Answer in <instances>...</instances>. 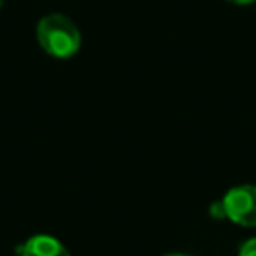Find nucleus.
I'll use <instances>...</instances> for the list:
<instances>
[{
  "instance_id": "4",
  "label": "nucleus",
  "mask_w": 256,
  "mask_h": 256,
  "mask_svg": "<svg viewBox=\"0 0 256 256\" xmlns=\"http://www.w3.org/2000/svg\"><path fill=\"white\" fill-rule=\"evenodd\" d=\"M238 256H256V238H250L246 240L242 246H240V252Z\"/></svg>"
},
{
  "instance_id": "5",
  "label": "nucleus",
  "mask_w": 256,
  "mask_h": 256,
  "mask_svg": "<svg viewBox=\"0 0 256 256\" xmlns=\"http://www.w3.org/2000/svg\"><path fill=\"white\" fill-rule=\"evenodd\" d=\"M228 2H232V4H240V6H244V4H250V2H254V0H228Z\"/></svg>"
},
{
  "instance_id": "1",
  "label": "nucleus",
  "mask_w": 256,
  "mask_h": 256,
  "mask_svg": "<svg viewBox=\"0 0 256 256\" xmlns=\"http://www.w3.org/2000/svg\"><path fill=\"white\" fill-rule=\"evenodd\" d=\"M36 38L42 50L48 56L58 58V60L72 58L80 50V44H82V36L76 24L68 16L58 14V12L46 14L44 18H40L36 26Z\"/></svg>"
},
{
  "instance_id": "2",
  "label": "nucleus",
  "mask_w": 256,
  "mask_h": 256,
  "mask_svg": "<svg viewBox=\"0 0 256 256\" xmlns=\"http://www.w3.org/2000/svg\"><path fill=\"white\" fill-rule=\"evenodd\" d=\"M212 218H228L234 224L256 228V186L242 184L224 194L210 206Z\"/></svg>"
},
{
  "instance_id": "6",
  "label": "nucleus",
  "mask_w": 256,
  "mask_h": 256,
  "mask_svg": "<svg viewBox=\"0 0 256 256\" xmlns=\"http://www.w3.org/2000/svg\"><path fill=\"white\" fill-rule=\"evenodd\" d=\"M168 256H188V254H168Z\"/></svg>"
},
{
  "instance_id": "3",
  "label": "nucleus",
  "mask_w": 256,
  "mask_h": 256,
  "mask_svg": "<svg viewBox=\"0 0 256 256\" xmlns=\"http://www.w3.org/2000/svg\"><path fill=\"white\" fill-rule=\"evenodd\" d=\"M16 254L18 256H70V252L60 240L46 234H36L26 242L18 244Z\"/></svg>"
},
{
  "instance_id": "7",
  "label": "nucleus",
  "mask_w": 256,
  "mask_h": 256,
  "mask_svg": "<svg viewBox=\"0 0 256 256\" xmlns=\"http://www.w3.org/2000/svg\"><path fill=\"white\" fill-rule=\"evenodd\" d=\"M2 2H4V0H0V8H2Z\"/></svg>"
}]
</instances>
